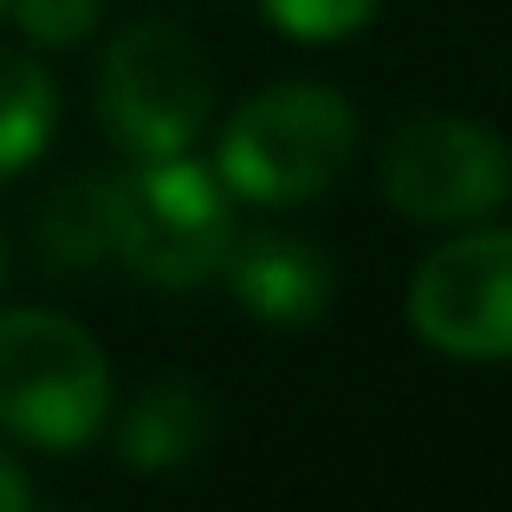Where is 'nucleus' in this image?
<instances>
[{
  "mask_svg": "<svg viewBox=\"0 0 512 512\" xmlns=\"http://www.w3.org/2000/svg\"><path fill=\"white\" fill-rule=\"evenodd\" d=\"M357 156V111L331 85H273L247 98L221 130L214 175L234 201L260 208H299L318 201Z\"/></svg>",
  "mask_w": 512,
  "mask_h": 512,
  "instance_id": "1",
  "label": "nucleus"
},
{
  "mask_svg": "<svg viewBox=\"0 0 512 512\" xmlns=\"http://www.w3.org/2000/svg\"><path fill=\"white\" fill-rule=\"evenodd\" d=\"M234 195L221 175L182 156H150L130 175H111V260L150 286H201L234 247Z\"/></svg>",
  "mask_w": 512,
  "mask_h": 512,
  "instance_id": "2",
  "label": "nucleus"
},
{
  "mask_svg": "<svg viewBox=\"0 0 512 512\" xmlns=\"http://www.w3.org/2000/svg\"><path fill=\"white\" fill-rule=\"evenodd\" d=\"M0 286H7V234H0Z\"/></svg>",
  "mask_w": 512,
  "mask_h": 512,
  "instance_id": "14",
  "label": "nucleus"
},
{
  "mask_svg": "<svg viewBox=\"0 0 512 512\" xmlns=\"http://www.w3.org/2000/svg\"><path fill=\"white\" fill-rule=\"evenodd\" d=\"M214 78L201 46L169 20H137L98 59V117L130 163L182 156L208 130Z\"/></svg>",
  "mask_w": 512,
  "mask_h": 512,
  "instance_id": "4",
  "label": "nucleus"
},
{
  "mask_svg": "<svg viewBox=\"0 0 512 512\" xmlns=\"http://www.w3.org/2000/svg\"><path fill=\"white\" fill-rule=\"evenodd\" d=\"M376 7L383 0H266V20L305 46H331V39H350L357 26H370Z\"/></svg>",
  "mask_w": 512,
  "mask_h": 512,
  "instance_id": "11",
  "label": "nucleus"
},
{
  "mask_svg": "<svg viewBox=\"0 0 512 512\" xmlns=\"http://www.w3.org/2000/svg\"><path fill=\"white\" fill-rule=\"evenodd\" d=\"M111 415V363L59 312H0V428L33 448H85Z\"/></svg>",
  "mask_w": 512,
  "mask_h": 512,
  "instance_id": "3",
  "label": "nucleus"
},
{
  "mask_svg": "<svg viewBox=\"0 0 512 512\" xmlns=\"http://www.w3.org/2000/svg\"><path fill=\"white\" fill-rule=\"evenodd\" d=\"M221 279L234 292V305L260 325H318L338 299V273L331 260L312 247L305 234H279V227H260V234H234L221 260Z\"/></svg>",
  "mask_w": 512,
  "mask_h": 512,
  "instance_id": "7",
  "label": "nucleus"
},
{
  "mask_svg": "<svg viewBox=\"0 0 512 512\" xmlns=\"http://www.w3.org/2000/svg\"><path fill=\"white\" fill-rule=\"evenodd\" d=\"M0 13H13V26H20L33 46L65 52V46H85V39L98 33L104 0H7Z\"/></svg>",
  "mask_w": 512,
  "mask_h": 512,
  "instance_id": "12",
  "label": "nucleus"
},
{
  "mask_svg": "<svg viewBox=\"0 0 512 512\" xmlns=\"http://www.w3.org/2000/svg\"><path fill=\"white\" fill-rule=\"evenodd\" d=\"M39 260L59 273L111 260V175H72L39 208Z\"/></svg>",
  "mask_w": 512,
  "mask_h": 512,
  "instance_id": "9",
  "label": "nucleus"
},
{
  "mask_svg": "<svg viewBox=\"0 0 512 512\" xmlns=\"http://www.w3.org/2000/svg\"><path fill=\"white\" fill-rule=\"evenodd\" d=\"M214 441V396L188 376H156L137 389V402L117 422V454L130 474H175V467L201 461Z\"/></svg>",
  "mask_w": 512,
  "mask_h": 512,
  "instance_id": "8",
  "label": "nucleus"
},
{
  "mask_svg": "<svg viewBox=\"0 0 512 512\" xmlns=\"http://www.w3.org/2000/svg\"><path fill=\"white\" fill-rule=\"evenodd\" d=\"M383 195L422 227H474L506 201V150L487 124L415 117L383 150Z\"/></svg>",
  "mask_w": 512,
  "mask_h": 512,
  "instance_id": "6",
  "label": "nucleus"
},
{
  "mask_svg": "<svg viewBox=\"0 0 512 512\" xmlns=\"http://www.w3.org/2000/svg\"><path fill=\"white\" fill-rule=\"evenodd\" d=\"M409 325L422 344L461 363H500L512 350V234L506 227H461L422 253L409 279Z\"/></svg>",
  "mask_w": 512,
  "mask_h": 512,
  "instance_id": "5",
  "label": "nucleus"
},
{
  "mask_svg": "<svg viewBox=\"0 0 512 512\" xmlns=\"http://www.w3.org/2000/svg\"><path fill=\"white\" fill-rule=\"evenodd\" d=\"M59 124V85L33 52H0V182L46 150Z\"/></svg>",
  "mask_w": 512,
  "mask_h": 512,
  "instance_id": "10",
  "label": "nucleus"
},
{
  "mask_svg": "<svg viewBox=\"0 0 512 512\" xmlns=\"http://www.w3.org/2000/svg\"><path fill=\"white\" fill-rule=\"evenodd\" d=\"M0 7H7V0H0Z\"/></svg>",
  "mask_w": 512,
  "mask_h": 512,
  "instance_id": "15",
  "label": "nucleus"
},
{
  "mask_svg": "<svg viewBox=\"0 0 512 512\" xmlns=\"http://www.w3.org/2000/svg\"><path fill=\"white\" fill-rule=\"evenodd\" d=\"M26 506H33V480L0 454V512H26Z\"/></svg>",
  "mask_w": 512,
  "mask_h": 512,
  "instance_id": "13",
  "label": "nucleus"
}]
</instances>
